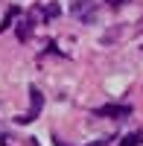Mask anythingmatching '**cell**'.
<instances>
[{"label":"cell","mask_w":143,"mask_h":146,"mask_svg":"<svg viewBox=\"0 0 143 146\" xmlns=\"http://www.w3.org/2000/svg\"><path fill=\"white\" fill-rule=\"evenodd\" d=\"M70 12H73V18L85 21V23L97 21V3H93V0H73V3H70Z\"/></svg>","instance_id":"6da1fadb"},{"label":"cell","mask_w":143,"mask_h":146,"mask_svg":"<svg viewBox=\"0 0 143 146\" xmlns=\"http://www.w3.org/2000/svg\"><path fill=\"white\" fill-rule=\"evenodd\" d=\"M29 96H32V105H29V111H26V114H21V117L15 120V123H21V126H26V123H32V120L38 117V114H41V105H44V96H41V91L35 88V85L29 88Z\"/></svg>","instance_id":"7a4b0ae2"},{"label":"cell","mask_w":143,"mask_h":146,"mask_svg":"<svg viewBox=\"0 0 143 146\" xmlns=\"http://www.w3.org/2000/svg\"><path fill=\"white\" fill-rule=\"evenodd\" d=\"M128 111H132L128 105H105V108H99L102 117H123V114H128Z\"/></svg>","instance_id":"3957f363"},{"label":"cell","mask_w":143,"mask_h":146,"mask_svg":"<svg viewBox=\"0 0 143 146\" xmlns=\"http://www.w3.org/2000/svg\"><path fill=\"white\" fill-rule=\"evenodd\" d=\"M29 27H32L29 21H23V23H21V29H18V38H21V41H26V38H29Z\"/></svg>","instance_id":"277c9868"},{"label":"cell","mask_w":143,"mask_h":146,"mask_svg":"<svg viewBox=\"0 0 143 146\" xmlns=\"http://www.w3.org/2000/svg\"><path fill=\"white\" fill-rule=\"evenodd\" d=\"M137 140H140V135H128V137H126L120 146H137Z\"/></svg>","instance_id":"5b68a950"},{"label":"cell","mask_w":143,"mask_h":146,"mask_svg":"<svg viewBox=\"0 0 143 146\" xmlns=\"http://www.w3.org/2000/svg\"><path fill=\"white\" fill-rule=\"evenodd\" d=\"M108 3H111V6H120V3H123V0H108Z\"/></svg>","instance_id":"8992f818"}]
</instances>
